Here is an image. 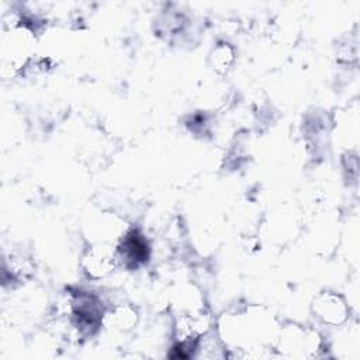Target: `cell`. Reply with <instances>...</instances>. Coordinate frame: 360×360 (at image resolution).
Segmentation results:
<instances>
[{"instance_id": "cell-1", "label": "cell", "mask_w": 360, "mask_h": 360, "mask_svg": "<svg viewBox=\"0 0 360 360\" xmlns=\"http://www.w3.org/2000/svg\"><path fill=\"white\" fill-rule=\"evenodd\" d=\"M219 329L224 339L240 349H256L260 340L259 336L264 332L270 333V321L259 308L250 307L236 314L224 315Z\"/></svg>"}, {"instance_id": "cell-2", "label": "cell", "mask_w": 360, "mask_h": 360, "mask_svg": "<svg viewBox=\"0 0 360 360\" xmlns=\"http://www.w3.org/2000/svg\"><path fill=\"white\" fill-rule=\"evenodd\" d=\"M117 248L108 243H96L90 246L82 256V269L90 278H103L108 276L117 266Z\"/></svg>"}, {"instance_id": "cell-3", "label": "cell", "mask_w": 360, "mask_h": 360, "mask_svg": "<svg viewBox=\"0 0 360 360\" xmlns=\"http://www.w3.org/2000/svg\"><path fill=\"white\" fill-rule=\"evenodd\" d=\"M277 347L292 356H309L319 347V336L314 330L292 325L280 332L277 336Z\"/></svg>"}, {"instance_id": "cell-4", "label": "cell", "mask_w": 360, "mask_h": 360, "mask_svg": "<svg viewBox=\"0 0 360 360\" xmlns=\"http://www.w3.org/2000/svg\"><path fill=\"white\" fill-rule=\"evenodd\" d=\"M312 312L328 325H342L349 315L346 301L336 292L323 291L312 301Z\"/></svg>"}, {"instance_id": "cell-5", "label": "cell", "mask_w": 360, "mask_h": 360, "mask_svg": "<svg viewBox=\"0 0 360 360\" xmlns=\"http://www.w3.org/2000/svg\"><path fill=\"white\" fill-rule=\"evenodd\" d=\"M118 262L128 267H136L148 259V243L136 231H129L117 248Z\"/></svg>"}, {"instance_id": "cell-6", "label": "cell", "mask_w": 360, "mask_h": 360, "mask_svg": "<svg viewBox=\"0 0 360 360\" xmlns=\"http://www.w3.org/2000/svg\"><path fill=\"white\" fill-rule=\"evenodd\" d=\"M104 323L114 330H129L136 322V312L131 307H117L104 316Z\"/></svg>"}, {"instance_id": "cell-7", "label": "cell", "mask_w": 360, "mask_h": 360, "mask_svg": "<svg viewBox=\"0 0 360 360\" xmlns=\"http://www.w3.org/2000/svg\"><path fill=\"white\" fill-rule=\"evenodd\" d=\"M211 65L218 73H225L235 59L233 48L228 44H219L211 52Z\"/></svg>"}]
</instances>
